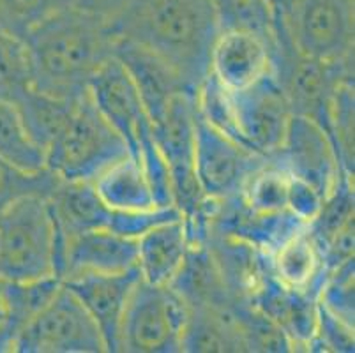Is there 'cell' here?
Segmentation results:
<instances>
[{"label":"cell","instance_id":"b9f144b4","mask_svg":"<svg viewBox=\"0 0 355 353\" xmlns=\"http://www.w3.org/2000/svg\"><path fill=\"white\" fill-rule=\"evenodd\" d=\"M6 300H4V290H2V281H0V330L6 323Z\"/></svg>","mask_w":355,"mask_h":353},{"label":"cell","instance_id":"d6a6232c","mask_svg":"<svg viewBox=\"0 0 355 353\" xmlns=\"http://www.w3.org/2000/svg\"><path fill=\"white\" fill-rule=\"evenodd\" d=\"M76 6V0H0V28L25 41L51 16Z\"/></svg>","mask_w":355,"mask_h":353},{"label":"cell","instance_id":"5bb4252c","mask_svg":"<svg viewBox=\"0 0 355 353\" xmlns=\"http://www.w3.org/2000/svg\"><path fill=\"white\" fill-rule=\"evenodd\" d=\"M137 268V239L108 228L87 230L59 241L57 277L76 274H115Z\"/></svg>","mask_w":355,"mask_h":353},{"label":"cell","instance_id":"d6986e66","mask_svg":"<svg viewBox=\"0 0 355 353\" xmlns=\"http://www.w3.org/2000/svg\"><path fill=\"white\" fill-rule=\"evenodd\" d=\"M203 244L230 295L239 302H250L261 281L270 274V258L254 246L214 230H209Z\"/></svg>","mask_w":355,"mask_h":353},{"label":"cell","instance_id":"ab89813d","mask_svg":"<svg viewBox=\"0 0 355 353\" xmlns=\"http://www.w3.org/2000/svg\"><path fill=\"white\" fill-rule=\"evenodd\" d=\"M128 2L129 0H76V8L110 21Z\"/></svg>","mask_w":355,"mask_h":353},{"label":"cell","instance_id":"5b68a950","mask_svg":"<svg viewBox=\"0 0 355 353\" xmlns=\"http://www.w3.org/2000/svg\"><path fill=\"white\" fill-rule=\"evenodd\" d=\"M131 154L122 136L108 124L89 92L74 105L69 121L46 150V168L62 180H92Z\"/></svg>","mask_w":355,"mask_h":353},{"label":"cell","instance_id":"44dd1931","mask_svg":"<svg viewBox=\"0 0 355 353\" xmlns=\"http://www.w3.org/2000/svg\"><path fill=\"white\" fill-rule=\"evenodd\" d=\"M57 239L64 241L87 230L108 228L112 214L96 193L92 182L62 180L48 198Z\"/></svg>","mask_w":355,"mask_h":353},{"label":"cell","instance_id":"d590c367","mask_svg":"<svg viewBox=\"0 0 355 353\" xmlns=\"http://www.w3.org/2000/svg\"><path fill=\"white\" fill-rule=\"evenodd\" d=\"M318 304L345 323L355 327V258L329 272L318 293Z\"/></svg>","mask_w":355,"mask_h":353},{"label":"cell","instance_id":"6da1fadb","mask_svg":"<svg viewBox=\"0 0 355 353\" xmlns=\"http://www.w3.org/2000/svg\"><path fill=\"white\" fill-rule=\"evenodd\" d=\"M108 27L115 37L166 60L195 92L209 76L211 50L219 34L211 0H129Z\"/></svg>","mask_w":355,"mask_h":353},{"label":"cell","instance_id":"cb8c5ba5","mask_svg":"<svg viewBox=\"0 0 355 353\" xmlns=\"http://www.w3.org/2000/svg\"><path fill=\"white\" fill-rule=\"evenodd\" d=\"M101 202L115 212H141V210L161 209L154 202L145 171L133 154L110 164L106 170L92 180Z\"/></svg>","mask_w":355,"mask_h":353},{"label":"cell","instance_id":"83f0119b","mask_svg":"<svg viewBox=\"0 0 355 353\" xmlns=\"http://www.w3.org/2000/svg\"><path fill=\"white\" fill-rule=\"evenodd\" d=\"M0 157L27 173L46 168V154L32 140L16 106L6 99H0Z\"/></svg>","mask_w":355,"mask_h":353},{"label":"cell","instance_id":"7a4b0ae2","mask_svg":"<svg viewBox=\"0 0 355 353\" xmlns=\"http://www.w3.org/2000/svg\"><path fill=\"white\" fill-rule=\"evenodd\" d=\"M32 87L64 99H78L99 67L114 55L108 21L73 8L51 16L25 39Z\"/></svg>","mask_w":355,"mask_h":353},{"label":"cell","instance_id":"52a82bcc","mask_svg":"<svg viewBox=\"0 0 355 353\" xmlns=\"http://www.w3.org/2000/svg\"><path fill=\"white\" fill-rule=\"evenodd\" d=\"M195 96L180 94L161 119L154 122L153 136L166 163L173 189V205L186 221H207L216 200L200 189L195 175Z\"/></svg>","mask_w":355,"mask_h":353},{"label":"cell","instance_id":"3957f363","mask_svg":"<svg viewBox=\"0 0 355 353\" xmlns=\"http://www.w3.org/2000/svg\"><path fill=\"white\" fill-rule=\"evenodd\" d=\"M195 108L223 135L261 155L282 147L292 110L272 74L230 90L209 74L195 94Z\"/></svg>","mask_w":355,"mask_h":353},{"label":"cell","instance_id":"8d00e7d4","mask_svg":"<svg viewBox=\"0 0 355 353\" xmlns=\"http://www.w3.org/2000/svg\"><path fill=\"white\" fill-rule=\"evenodd\" d=\"M60 179L48 168L35 173H27L0 157V207L27 194L50 198Z\"/></svg>","mask_w":355,"mask_h":353},{"label":"cell","instance_id":"1f68e13d","mask_svg":"<svg viewBox=\"0 0 355 353\" xmlns=\"http://www.w3.org/2000/svg\"><path fill=\"white\" fill-rule=\"evenodd\" d=\"M219 31H250L276 41L277 24L266 0H211Z\"/></svg>","mask_w":355,"mask_h":353},{"label":"cell","instance_id":"30bf717a","mask_svg":"<svg viewBox=\"0 0 355 353\" xmlns=\"http://www.w3.org/2000/svg\"><path fill=\"white\" fill-rule=\"evenodd\" d=\"M288 34L301 53L325 62H352L355 0H297Z\"/></svg>","mask_w":355,"mask_h":353},{"label":"cell","instance_id":"f35d334b","mask_svg":"<svg viewBox=\"0 0 355 353\" xmlns=\"http://www.w3.org/2000/svg\"><path fill=\"white\" fill-rule=\"evenodd\" d=\"M322 203H324V196L311 184L297 179V177L290 179L286 210H290L295 218H299L302 223L309 225L316 218V214L320 210Z\"/></svg>","mask_w":355,"mask_h":353},{"label":"cell","instance_id":"4fadbf2b","mask_svg":"<svg viewBox=\"0 0 355 353\" xmlns=\"http://www.w3.org/2000/svg\"><path fill=\"white\" fill-rule=\"evenodd\" d=\"M140 279L138 268L115 274H76L62 284L82 302L101 332L106 353L121 352V329L129 297Z\"/></svg>","mask_w":355,"mask_h":353},{"label":"cell","instance_id":"f546056e","mask_svg":"<svg viewBox=\"0 0 355 353\" xmlns=\"http://www.w3.org/2000/svg\"><path fill=\"white\" fill-rule=\"evenodd\" d=\"M355 189L354 177L343 173L331 193L324 198L316 218L308 225L309 232L324 249L338 233L355 225Z\"/></svg>","mask_w":355,"mask_h":353},{"label":"cell","instance_id":"8992f818","mask_svg":"<svg viewBox=\"0 0 355 353\" xmlns=\"http://www.w3.org/2000/svg\"><path fill=\"white\" fill-rule=\"evenodd\" d=\"M272 76L285 94L292 115L306 117L327 131L336 89L354 78L352 62H325L301 53L293 44L288 28L276 32L272 50Z\"/></svg>","mask_w":355,"mask_h":353},{"label":"cell","instance_id":"4dcf8cb0","mask_svg":"<svg viewBox=\"0 0 355 353\" xmlns=\"http://www.w3.org/2000/svg\"><path fill=\"white\" fill-rule=\"evenodd\" d=\"M329 136L341 168L354 175L355 170V83L348 78L336 89L329 115Z\"/></svg>","mask_w":355,"mask_h":353},{"label":"cell","instance_id":"74e56055","mask_svg":"<svg viewBox=\"0 0 355 353\" xmlns=\"http://www.w3.org/2000/svg\"><path fill=\"white\" fill-rule=\"evenodd\" d=\"M309 352L318 353H354L355 352V327L329 313L318 304L316 309L315 338L309 345Z\"/></svg>","mask_w":355,"mask_h":353},{"label":"cell","instance_id":"2e32d148","mask_svg":"<svg viewBox=\"0 0 355 353\" xmlns=\"http://www.w3.org/2000/svg\"><path fill=\"white\" fill-rule=\"evenodd\" d=\"M274 44L250 31H219L211 50L209 74L230 90L244 89L272 74Z\"/></svg>","mask_w":355,"mask_h":353},{"label":"cell","instance_id":"836d02e7","mask_svg":"<svg viewBox=\"0 0 355 353\" xmlns=\"http://www.w3.org/2000/svg\"><path fill=\"white\" fill-rule=\"evenodd\" d=\"M235 320L241 330L246 352L288 353L292 352L288 338L276 323L270 322L260 309L250 302H235Z\"/></svg>","mask_w":355,"mask_h":353},{"label":"cell","instance_id":"484cf974","mask_svg":"<svg viewBox=\"0 0 355 353\" xmlns=\"http://www.w3.org/2000/svg\"><path fill=\"white\" fill-rule=\"evenodd\" d=\"M62 286L57 276L35 281H2L6 300V323L0 330V353H12L24 327L34 318Z\"/></svg>","mask_w":355,"mask_h":353},{"label":"cell","instance_id":"ffe728a7","mask_svg":"<svg viewBox=\"0 0 355 353\" xmlns=\"http://www.w3.org/2000/svg\"><path fill=\"white\" fill-rule=\"evenodd\" d=\"M191 248L182 218L161 223L137 239V268L150 284L168 286Z\"/></svg>","mask_w":355,"mask_h":353},{"label":"cell","instance_id":"4316f807","mask_svg":"<svg viewBox=\"0 0 355 353\" xmlns=\"http://www.w3.org/2000/svg\"><path fill=\"white\" fill-rule=\"evenodd\" d=\"M78 99H64V97L51 96V94L31 87L11 103L20 113L32 140L46 154L48 147L53 144L66 122L69 121Z\"/></svg>","mask_w":355,"mask_h":353},{"label":"cell","instance_id":"7402d4cb","mask_svg":"<svg viewBox=\"0 0 355 353\" xmlns=\"http://www.w3.org/2000/svg\"><path fill=\"white\" fill-rule=\"evenodd\" d=\"M270 272L293 290L306 291L318 299L329 276L324 252L309 228H302L270 255Z\"/></svg>","mask_w":355,"mask_h":353},{"label":"cell","instance_id":"7c38bea8","mask_svg":"<svg viewBox=\"0 0 355 353\" xmlns=\"http://www.w3.org/2000/svg\"><path fill=\"white\" fill-rule=\"evenodd\" d=\"M270 157H274L292 177L311 184L324 198L331 193L341 175L347 173L341 168L327 131L306 117L292 115L282 147Z\"/></svg>","mask_w":355,"mask_h":353},{"label":"cell","instance_id":"ba28073f","mask_svg":"<svg viewBox=\"0 0 355 353\" xmlns=\"http://www.w3.org/2000/svg\"><path fill=\"white\" fill-rule=\"evenodd\" d=\"M188 306L170 286L140 277L129 297L121 329V352L180 353Z\"/></svg>","mask_w":355,"mask_h":353},{"label":"cell","instance_id":"d4e9b609","mask_svg":"<svg viewBox=\"0 0 355 353\" xmlns=\"http://www.w3.org/2000/svg\"><path fill=\"white\" fill-rule=\"evenodd\" d=\"M234 306L225 307V309L188 307V318L184 325L180 350L184 353L246 352L237 320H235Z\"/></svg>","mask_w":355,"mask_h":353},{"label":"cell","instance_id":"ac0fdd59","mask_svg":"<svg viewBox=\"0 0 355 353\" xmlns=\"http://www.w3.org/2000/svg\"><path fill=\"white\" fill-rule=\"evenodd\" d=\"M250 304L282 329L292 345V352H309L316 329V297L288 288L270 272L257 288Z\"/></svg>","mask_w":355,"mask_h":353},{"label":"cell","instance_id":"e575fe53","mask_svg":"<svg viewBox=\"0 0 355 353\" xmlns=\"http://www.w3.org/2000/svg\"><path fill=\"white\" fill-rule=\"evenodd\" d=\"M31 87L32 69L27 44L0 28V99L15 101Z\"/></svg>","mask_w":355,"mask_h":353},{"label":"cell","instance_id":"60d3db41","mask_svg":"<svg viewBox=\"0 0 355 353\" xmlns=\"http://www.w3.org/2000/svg\"><path fill=\"white\" fill-rule=\"evenodd\" d=\"M267 4H269L270 11L274 12V18H276L277 28L285 27L288 24L290 15H292L293 8H295L297 0H266Z\"/></svg>","mask_w":355,"mask_h":353},{"label":"cell","instance_id":"8fae6325","mask_svg":"<svg viewBox=\"0 0 355 353\" xmlns=\"http://www.w3.org/2000/svg\"><path fill=\"white\" fill-rule=\"evenodd\" d=\"M196 110V108H195ZM269 155L244 147L195 115V175L202 193L212 200L239 196L248 177Z\"/></svg>","mask_w":355,"mask_h":353},{"label":"cell","instance_id":"9a60e30c","mask_svg":"<svg viewBox=\"0 0 355 353\" xmlns=\"http://www.w3.org/2000/svg\"><path fill=\"white\" fill-rule=\"evenodd\" d=\"M89 96L133 154L140 136L150 128V121L137 85L114 55L94 74L89 85Z\"/></svg>","mask_w":355,"mask_h":353},{"label":"cell","instance_id":"9c48e42d","mask_svg":"<svg viewBox=\"0 0 355 353\" xmlns=\"http://www.w3.org/2000/svg\"><path fill=\"white\" fill-rule=\"evenodd\" d=\"M15 353H106L101 332L76 297L60 286L24 327Z\"/></svg>","mask_w":355,"mask_h":353},{"label":"cell","instance_id":"603a6c76","mask_svg":"<svg viewBox=\"0 0 355 353\" xmlns=\"http://www.w3.org/2000/svg\"><path fill=\"white\" fill-rule=\"evenodd\" d=\"M168 286L188 307L225 309L239 302L230 295L227 284L223 283L221 274L205 244H195L189 248L182 267Z\"/></svg>","mask_w":355,"mask_h":353},{"label":"cell","instance_id":"e0dca14e","mask_svg":"<svg viewBox=\"0 0 355 353\" xmlns=\"http://www.w3.org/2000/svg\"><path fill=\"white\" fill-rule=\"evenodd\" d=\"M114 57L125 67L137 85L150 124L159 121L177 96L196 94L166 60L140 44L115 37Z\"/></svg>","mask_w":355,"mask_h":353},{"label":"cell","instance_id":"277c9868","mask_svg":"<svg viewBox=\"0 0 355 353\" xmlns=\"http://www.w3.org/2000/svg\"><path fill=\"white\" fill-rule=\"evenodd\" d=\"M57 246L48 198L27 194L0 207V281L57 276Z\"/></svg>","mask_w":355,"mask_h":353},{"label":"cell","instance_id":"f1b7e54d","mask_svg":"<svg viewBox=\"0 0 355 353\" xmlns=\"http://www.w3.org/2000/svg\"><path fill=\"white\" fill-rule=\"evenodd\" d=\"M290 179L292 175L269 155L248 177L239 198L253 212H282L286 210Z\"/></svg>","mask_w":355,"mask_h":353}]
</instances>
